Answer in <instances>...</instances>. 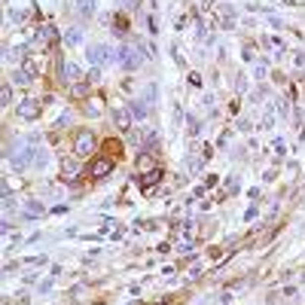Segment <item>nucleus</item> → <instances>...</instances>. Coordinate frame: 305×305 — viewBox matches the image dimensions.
<instances>
[{
    "instance_id": "nucleus-10",
    "label": "nucleus",
    "mask_w": 305,
    "mask_h": 305,
    "mask_svg": "<svg viewBox=\"0 0 305 305\" xmlns=\"http://www.w3.org/2000/svg\"><path fill=\"white\" fill-rule=\"evenodd\" d=\"M25 214H28V217H40V214H43V205L40 202H25Z\"/></svg>"
},
{
    "instance_id": "nucleus-3",
    "label": "nucleus",
    "mask_w": 305,
    "mask_h": 305,
    "mask_svg": "<svg viewBox=\"0 0 305 305\" xmlns=\"http://www.w3.org/2000/svg\"><path fill=\"white\" fill-rule=\"evenodd\" d=\"M88 61H92V64H107V61H110V46L92 43V46H88Z\"/></svg>"
},
{
    "instance_id": "nucleus-2",
    "label": "nucleus",
    "mask_w": 305,
    "mask_h": 305,
    "mask_svg": "<svg viewBox=\"0 0 305 305\" xmlns=\"http://www.w3.org/2000/svg\"><path fill=\"white\" fill-rule=\"evenodd\" d=\"M74 153H77V156H92V153H95V134L88 131V129H83V131L77 134V140H74Z\"/></svg>"
},
{
    "instance_id": "nucleus-16",
    "label": "nucleus",
    "mask_w": 305,
    "mask_h": 305,
    "mask_svg": "<svg viewBox=\"0 0 305 305\" xmlns=\"http://www.w3.org/2000/svg\"><path fill=\"white\" fill-rule=\"evenodd\" d=\"M64 174H77V162H70V159H64Z\"/></svg>"
},
{
    "instance_id": "nucleus-7",
    "label": "nucleus",
    "mask_w": 305,
    "mask_h": 305,
    "mask_svg": "<svg viewBox=\"0 0 305 305\" xmlns=\"http://www.w3.org/2000/svg\"><path fill=\"white\" fill-rule=\"evenodd\" d=\"M159 177H162V171H159V168H150L147 174L140 177V186H143V189H147V186H156V183H159Z\"/></svg>"
},
{
    "instance_id": "nucleus-4",
    "label": "nucleus",
    "mask_w": 305,
    "mask_h": 305,
    "mask_svg": "<svg viewBox=\"0 0 305 305\" xmlns=\"http://www.w3.org/2000/svg\"><path fill=\"white\" fill-rule=\"evenodd\" d=\"M19 116H22V119H37V116H40V104L31 101V98L22 101V104H19Z\"/></svg>"
},
{
    "instance_id": "nucleus-11",
    "label": "nucleus",
    "mask_w": 305,
    "mask_h": 305,
    "mask_svg": "<svg viewBox=\"0 0 305 305\" xmlns=\"http://www.w3.org/2000/svg\"><path fill=\"white\" fill-rule=\"evenodd\" d=\"M129 110H131V116H134V119H143V116H147V107H143L140 101H131Z\"/></svg>"
},
{
    "instance_id": "nucleus-13",
    "label": "nucleus",
    "mask_w": 305,
    "mask_h": 305,
    "mask_svg": "<svg viewBox=\"0 0 305 305\" xmlns=\"http://www.w3.org/2000/svg\"><path fill=\"white\" fill-rule=\"evenodd\" d=\"M64 40H67V43H70V46H77V43H80V40H83V34H80V31H77V28H70V31H67V34H64Z\"/></svg>"
},
{
    "instance_id": "nucleus-5",
    "label": "nucleus",
    "mask_w": 305,
    "mask_h": 305,
    "mask_svg": "<svg viewBox=\"0 0 305 305\" xmlns=\"http://www.w3.org/2000/svg\"><path fill=\"white\" fill-rule=\"evenodd\" d=\"M88 171H92V177H107V174L113 171V162H110V159H98Z\"/></svg>"
},
{
    "instance_id": "nucleus-8",
    "label": "nucleus",
    "mask_w": 305,
    "mask_h": 305,
    "mask_svg": "<svg viewBox=\"0 0 305 305\" xmlns=\"http://www.w3.org/2000/svg\"><path fill=\"white\" fill-rule=\"evenodd\" d=\"M113 122H116V129H129L131 110H113Z\"/></svg>"
},
{
    "instance_id": "nucleus-6",
    "label": "nucleus",
    "mask_w": 305,
    "mask_h": 305,
    "mask_svg": "<svg viewBox=\"0 0 305 305\" xmlns=\"http://www.w3.org/2000/svg\"><path fill=\"white\" fill-rule=\"evenodd\" d=\"M61 74H64V80H67V83H80V80H83V70H80L77 64H64V67H61Z\"/></svg>"
},
{
    "instance_id": "nucleus-15",
    "label": "nucleus",
    "mask_w": 305,
    "mask_h": 305,
    "mask_svg": "<svg viewBox=\"0 0 305 305\" xmlns=\"http://www.w3.org/2000/svg\"><path fill=\"white\" fill-rule=\"evenodd\" d=\"M147 168H150V156H140V159H137V171L143 174V171H147Z\"/></svg>"
},
{
    "instance_id": "nucleus-9",
    "label": "nucleus",
    "mask_w": 305,
    "mask_h": 305,
    "mask_svg": "<svg viewBox=\"0 0 305 305\" xmlns=\"http://www.w3.org/2000/svg\"><path fill=\"white\" fill-rule=\"evenodd\" d=\"M58 37V34H55V28H52V25H46V28H40V43H52V40H55Z\"/></svg>"
},
{
    "instance_id": "nucleus-14",
    "label": "nucleus",
    "mask_w": 305,
    "mask_h": 305,
    "mask_svg": "<svg viewBox=\"0 0 305 305\" xmlns=\"http://www.w3.org/2000/svg\"><path fill=\"white\" fill-rule=\"evenodd\" d=\"M9 98H12V86H3V88H0V104H9Z\"/></svg>"
},
{
    "instance_id": "nucleus-1",
    "label": "nucleus",
    "mask_w": 305,
    "mask_h": 305,
    "mask_svg": "<svg viewBox=\"0 0 305 305\" xmlns=\"http://www.w3.org/2000/svg\"><path fill=\"white\" fill-rule=\"evenodd\" d=\"M116 55H119V64H122L125 70H134V67H140V61H143L140 49H134V46H122Z\"/></svg>"
},
{
    "instance_id": "nucleus-12",
    "label": "nucleus",
    "mask_w": 305,
    "mask_h": 305,
    "mask_svg": "<svg viewBox=\"0 0 305 305\" xmlns=\"http://www.w3.org/2000/svg\"><path fill=\"white\" fill-rule=\"evenodd\" d=\"M77 12L83 15V19H88V15H92V0H80V3H77Z\"/></svg>"
}]
</instances>
